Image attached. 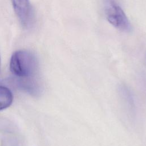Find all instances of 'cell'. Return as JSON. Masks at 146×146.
<instances>
[{
	"label": "cell",
	"instance_id": "cell-4",
	"mask_svg": "<svg viewBox=\"0 0 146 146\" xmlns=\"http://www.w3.org/2000/svg\"><path fill=\"white\" fill-rule=\"evenodd\" d=\"M117 91L128 117L133 120L136 116V104L132 90L125 83H121L117 86Z\"/></svg>",
	"mask_w": 146,
	"mask_h": 146
},
{
	"label": "cell",
	"instance_id": "cell-5",
	"mask_svg": "<svg viewBox=\"0 0 146 146\" xmlns=\"http://www.w3.org/2000/svg\"><path fill=\"white\" fill-rule=\"evenodd\" d=\"M13 96L10 90L4 86H0V111L6 108L13 102Z\"/></svg>",
	"mask_w": 146,
	"mask_h": 146
},
{
	"label": "cell",
	"instance_id": "cell-3",
	"mask_svg": "<svg viewBox=\"0 0 146 146\" xmlns=\"http://www.w3.org/2000/svg\"><path fill=\"white\" fill-rule=\"evenodd\" d=\"M14 10L22 26L29 29L33 27L35 15L29 0H11Z\"/></svg>",
	"mask_w": 146,
	"mask_h": 146
},
{
	"label": "cell",
	"instance_id": "cell-6",
	"mask_svg": "<svg viewBox=\"0 0 146 146\" xmlns=\"http://www.w3.org/2000/svg\"><path fill=\"white\" fill-rule=\"evenodd\" d=\"M138 80L141 88L146 92V73L140 72L138 75Z\"/></svg>",
	"mask_w": 146,
	"mask_h": 146
},
{
	"label": "cell",
	"instance_id": "cell-1",
	"mask_svg": "<svg viewBox=\"0 0 146 146\" xmlns=\"http://www.w3.org/2000/svg\"><path fill=\"white\" fill-rule=\"evenodd\" d=\"M10 70L16 79L34 78L38 70V62L35 55L25 50L16 51L10 61Z\"/></svg>",
	"mask_w": 146,
	"mask_h": 146
},
{
	"label": "cell",
	"instance_id": "cell-2",
	"mask_svg": "<svg viewBox=\"0 0 146 146\" xmlns=\"http://www.w3.org/2000/svg\"><path fill=\"white\" fill-rule=\"evenodd\" d=\"M104 10L107 21L115 28L129 31L131 25L122 9L113 0H104Z\"/></svg>",
	"mask_w": 146,
	"mask_h": 146
},
{
	"label": "cell",
	"instance_id": "cell-7",
	"mask_svg": "<svg viewBox=\"0 0 146 146\" xmlns=\"http://www.w3.org/2000/svg\"><path fill=\"white\" fill-rule=\"evenodd\" d=\"M145 62H146V54H145Z\"/></svg>",
	"mask_w": 146,
	"mask_h": 146
}]
</instances>
